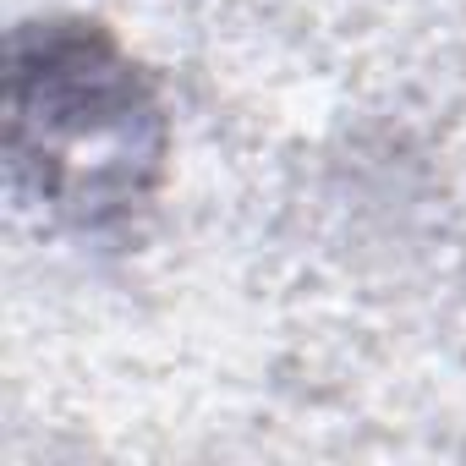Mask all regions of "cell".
<instances>
[{"mask_svg": "<svg viewBox=\"0 0 466 466\" xmlns=\"http://www.w3.org/2000/svg\"><path fill=\"white\" fill-rule=\"evenodd\" d=\"M12 192L77 242H127L170 176V110L132 45L77 12L6 39Z\"/></svg>", "mask_w": 466, "mask_h": 466, "instance_id": "6da1fadb", "label": "cell"}]
</instances>
